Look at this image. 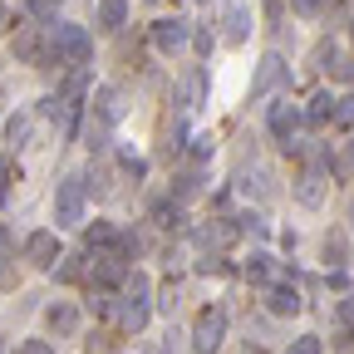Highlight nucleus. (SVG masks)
I'll list each match as a JSON object with an SVG mask.
<instances>
[{
    "label": "nucleus",
    "mask_w": 354,
    "mask_h": 354,
    "mask_svg": "<svg viewBox=\"0 0 354 354\" xmlns=\"http://www.w3.org/2000/svg\"><path fill=\"white\" fill-rule=\"evenodd\" d=\"M148 295H153V281H148L143 271H133V276H128V300L118 305V330L138 335V330L148 325Z\"/></svg>",
    "instance_id": "1"
},
{
    "label": "nucleus",
    "mask_w": 354,
    "mask_h": 354,
    "mask_svg": "<svg viewBox=\"0 0 354 354\" xmlns=\"http://www.w3.org/2000/svg\"><path fill=\"white\" fill-rule=\"evenodd\" d=\"M221 339H227V310H221V305H207L202 315L192 320V349H197V354H216Z\"/></svg>",
    "instance_id": "2"
},
{
    "label": "nucleus",
    "mask_w": 354,
    "mask_h": 354,
    "mask_svg": "<svg viewBox=\"0 0 354 354\" xmlns=\"http://www.w3.org/2000/svg\"><path fill=\"white\" fill-rule=\"evenodd\" d=\"M15 59L20 64H55V39L39 25H15Z\"/></svg>",
    "instance_id": "3"
},
{
    "label": "nucleus",
    "mask_w": 354,
    "mask_h": 354,
    "mask_svg": "<svg viewBox=\"0 0 354 354\" xmlns=\"http://www.w3.org/2000/svg\"><path fill=\"white\" fill-rule=\"evenodd\" d=\"M84 221V177L69 172L55 192V227H79Z\"/></svg>",
    "instance_id": "4"
},
{
    "label": "nucleus",
    "mask_w": 354,
    "mask_h": 354,
    "mask_svg": "<svg viewBox=\"0 0 354 354\" xmlns=\"http://www.w3.org/2000/svg\"><path fill=\"white\" fill-rule=\"evenodd\" d=\"M50 39H55V64H84L88 50H94L88 35H84V25H55Z\"/></svg>",
    "instance_id": "5"
},
{
    "label": "nucleus",
    "mask_w": 354,
    "mask_h": 354,
    "mask_svg": "<svg viewBox=\"0 0 354 354\" xmlns=\"http://www.w3.org/2000/svg\"><path fill=\"white\" fill-rule=\"evenodd\" d=\"M221 39L227 44L251 39V0H227V6H221Z\"/></svg>",
    "instance_id": "6"
},
{
    "label": "nucleus",
    "mask_w": 354,
    "mask_h": 354,
    "mask_svg": "<svg viewBox=\"0 0 354 354\" xmlns=\"http://www.w3.org/2000/svg\"><path fill=\"white\" fill-rule=\"evenodd\" d=\"M290 79V64L281 59V55H266L261 64H256V79H251V99H266V94H276V88Z\"/></svg>",
    "instance_id": "7"
},
{
    "label": "nucleus",
    "mask_w": 354,
    "mask_h": 354,
    "mask_svg": "<svg viewBox=\"0 0 354 354\" xmlns=\"http://www.w3.org/2000/svg\"><path fill=\"white\" fill-rule=\"evenodd\" d=\"M266 123H271L276 143H281L286 153H300V148H305V143L295 138V128H300V109H290V104H276V109H271V118H266Z\"/></svg>",
    "instance_id": "8"
},
{
    "label": "nucleus",
    "mask_w": 354,
    "mask_h": 354,
    "mask_svg": "<svg viewBox=\"0 0 354 354\" xmlns=\"http://www.w3.org/2000/svg\"><path fill=\"white\" fill-rule=\"evenodd\" d=\"M25 261L39 266V271H50V266L59 261V236L55 232H30L25 236Z\"/></svg>",
    "instance_id": "9"
},
{
    "label": "nucleus",
    "mask_w": 354,
    "mask_h": 354,
    "mask_svg": "<svg viewBox=\"0 0 354 354\" xmlns=\"http://www.w3.org/2000/svg\"><path fill=\"white\" fill-rule=\"evenodd\" d=\"M187 20H158L153 25V50H162V55H177V50H183V44H187Z\"/></svg>",
    "instance_id": "10"
},
{
    "label": "nucleus",
    "mask_w": 354,
    "mask_h": 354,
    "mask_svg": "<svg viewBox=\"0 0 354 354\" xmlns=\"http://www.w3.org/2000/svg\"><path fill=\"white\" fill-rule=\"evenodd\" d=\"M44 325H50L55 339H69V335H79V310L69 300H55L50 310H44Z\"/></svg>",
    "instance_id": "11"
},
{
    "label": "nucleus",
    "mask_w": 354,
    "mask_h": 354,
    "mask_svg": "<svg viewBox=\"0 0 354 354\" xmlns=\"http://www.w3.org/2000/svg\"><path fill=\"white\" fill-rule=\"evenodd\" d=\"M295 202H300V207H320V202H325V172H320V167H305V172L295 177Z\"/></svg>",
    "instance_id": "12"
},
{
    "label": "nucleus",
    "mask_w": 354,
    "mask_h": 354,
    "mask_svg": "<svg viewBox=\"0 0 354 354\" xmlns=\"http://www.w3.org/2000/svg\"><path fill=\"white\" fill-rule=\"evenodd\" d=\"M88 104H94V113H99L104 123H123V113H128V104H123V94H118L113 84L94 88V99H88Z\"/></svg>",
    "instance_id": "13"
},
{
    "label": "nucleus",
    "mask_w": 354,
    "mask_h": 354,
    "mask_svg": "<svg viewBox=\"0 0 354 354\" xmlns=\"http://www.w3.org/2000/svg\"><path fill=\"white\" fill-rule=\"evenodd\" d=\"M300 290L295 286H266V310L271 315H300Z\"/></svg>",
    "instance_id": "14"
},
{
    "label": "nucleus",
    "mask_w": 354,
    "mask_h": 354,
    "mask_svg": "<svg viewBox=\"0 0 354 354\" xmlns=\"http://www.w3.org/2000/svg\"><path fill=\"white\" fill-rule=\"evenodd\" d=\"M207 104V69H192L187 79H183V109L192 113V109H202Z\"/></svg>",
    "instance_id": "15"
},
{
    "label": "nucleus",
    "mask_w": 354,
    "mask_h": 354,
    "mask_svg": "<svg viewBox=\"0 0 354 354\" xmlns=\"http://www.w3.org/2000/svg\"><path fill=\"white\" fill-rule=\"evenodd\" d=\"M335 109H339L335 94H315V99H310V109H305V118L320 128V123H335Z\"/></svg>",
    "instance_id": "16"
},
{
    "label": "nucleus",
    "mask_w": 354,
    "mask_h": 354,
    "mask_svg": "<svg viewBox=\"0 0 354 354\" xmlns=\"http://www.w3.org/2000/svg\"><path fill=\"white\" fill-rule=\"evenodd\" d=\"M197 241L212 251V246H227V241H236V227H232V221H212V227H202L197 232Z\"/></svg>",
    "instance_id": "17"
},
{
    "label": "nucleus",
    "mask_w": 354,
    "mask_h": 354,
    "mask_svg": "<svg viewBox=\"0 0 354 354\" xmlns=\"http://www.w3.org/2000/svg\"><path fill=\"white\" fill-rule=\"evenodd\" d=\"M128 20V0H99V30H118Z\"/></svg>",
    "instance_id": "18"
},
{
    "label": "nucleus",
    "mask_w": 354,
    "mask_h": 354,
    "mask_svg": "<svg viewBox=\"0 0 354 354\" xmlns=\"http://www.w3.org/2000/svg\"><path fill=\"white\" fill-rule=\"evenodd\" d=\"M153 227L177 232V227H183V202H158V207H153Z\"/></svg>",
    "instance_id": "19"
},
{
    "label": "nucleus",
    "mask_w": 354,
    "mask_h": 354,
    "mask_svg": "<svg viewBox=\"0 0 354 354\" xmlns=\"http://www.w3.org/2000/svg\"><path fill=\"white\" fill-rule=\"evenodd\" d=\"M84 241H88V251H99V246H118L123 236H118V232L109 227V221H94V227L84 232Z\"/></svg>",
    "instance_id": "20"
},
{
    "label": "nucleus",
    "mask_w": 354,
    "mask_h": 354,
    "mask_svg": "<svg viewBox=\"0 0 354 354\" xmlns=\"http://www.w3.org/2000/svg\"><path fill=\"white\" fill-rule=\"evenodd\" d=\"M109 128H113V123H104L99 113L88 118V128H84V143H88V153H99V148H109V143H104V138H109Z\"/></svg>",
    "instance_id": "21"
},
{
    "label": "nucleus",
    "mask_w": 354,
    "mask_h": 354,
    "mask_svg": "<svg viewBox=\"0 0 354 354\" xmlns=\"http://www.w3.org/2000/svg\"><path fill=\"white\" fill-rule=\"evenodd\" d=\"M246 276H251L256 286H271V276H276V266H271V256H251V261H246Z\"/></svg>",
    "instance_id": "22"
},
{
    "label": "nucleus",
    "mask_w": 354,
    "mask_h": 354,
    "mask_svg": "<svg viewBox=\"0 0 354 354\" xmlns=\"http://www.w3.org/2000/svg\"><path fill=\"white\" fill-rule=\"evenodd\" d=\"M344 256H349L344 232H330V236H325V261H330V266H344Z\"/></svg>",
    "instance_id": "23"
},
{
    "label": "nucleus",
    "mask_w": 354,
    "mask_h": 354,
    "mask_svg": "<svg viewBox=\"0 0 354 354\" xmlns=\"http://www.w3.org/2000/svg\"><path fill=\"white\" fill-rule=\"evenodd\" d=\"M84 88H88V74L74 64V74L64 79V99H69V104H79V99H84Z\"/></svg>",
    "instance_id": "24"
},
{
    "label": "nucleus",
    "mask_w": 354,
    "mask_h": 354,
    "mask_svg": "<svg viewBox=\"0 0 354 354\" xmlns=\"http://www.w3.org/2000/svg\"><path fill=\"white\" fill-rule=\"evenodd\" d=\"M79 276H84V256H69V261L59 266V271H55V281H64V286H74Z\"/></svg>",
    "instance_id": "25"
},
{
    "label": "nucleus",
    "mask_w": 354,
    "mask_h": 354,
    "mask_svg": "<svg viewBox=\"0 0 354 354\" xmlns=\"http://www.w3.org/2000/svg\"><path fill=\"white\" fill-rule=\"evenodd\" d=\"M286 354H325V344H320V335H300V339H290Z\"/></svg>",
    "instance_id": "26"
},
{
    "label": "nucleus",
    "mask_w": 354,
    "mask_h": 354,
    "mask_svg": "<svg viewBox=\"0 0 354 354\" xmlns=\"http://www.w3.org/2000/svg\"><path fill=\"white\" fill-rule=\"evenodd\" d=\"M335 320H339L344 335H354V300H339V305H335Z\"/></svg>",
    "instance_id": "27"
},
{
    "label": "nucleus",
    "mask_w": 354,
    "mask_h": 354,
    "mask_svg": "<svg viewBox=\"0 0 354 354\" xmlns=\"http://www.w3.org/2000/svg\"><path fill=\"white\" fill-rule=\"evenodd\" d=\"M197 271H202V276H227V261H221V256H212V251H207V256L197 261Z\"/></svg>",
    "instance_id": "28"
},
{
    "label": "nucleus",
    "mask_w": 354,
    "mask_h": 354,
    "mask_svg": "<svg viewBox=\"0 0 354 354\" xmlns=\"http://www.w3.org/2000/svg\"><path fill=\"white\" fill-rule=\"evenodd\" d=\"M335 123H339V128H354V94H349V99H339V109H335Z\"/></svg>",
    "instance_id": "29"
},
{
    "label": "nucleus",
    "mask_w": 354,
    "mask_h": 354,
    "mask_svg": "<svg viewBox=\"0 0 354 354\" xmlns=\"http://www.w3.org/2000/svg\"><path fill=\"white\" fill-rule=\"evenodd\" d=\"M10 286H15V266L0 256V290H10Z\"/></svg>",
    "instance_id": "30"
},
{
    "label": "nucleus",
    "mask_w": 354,
    "mask_h": 354,
    "mask_svg": "<svg viewBox=\"0 0 354 354\" xmlns=\"http://www.w3.org/2000/svg\"><path fill=\"white\" fill-rule=\"evenodd\" d=\"M212 39H216L212 30H192V44H197V50H202V55H212Z\"/></svg>",
    "instance_id": "31"
},
{
    "label": "nucleus",
    "mask_w": 354,
    "mask_h": 354,
    "mask_svg": "<svg viewBox=\"0 0 354 354\" xmlns=\"http://www.w3.org/2000/svg\"><path fill=\"white\" fill-rule=\"evenodd\" d=\"M295 15H320V0H290Z\"/></svg>",
    "instance_id": "32"
},
{
    "label": "nucleus",
    "mask_w": 354,
    "mask_h": 354,
    "mask_svg": "<svg viewBox=\"0 0 354 354\" xmlns=\"http://www.w3.org/2000/svg\"><path fill=\"white\" fill-rule=\"evenodd\" d=\"M192 158L207 162V158H212V138H192Z\"/></svg>",
    "instance_id": "33"
},
{
    "label": "nucleus",
    "mask_w": 354,
    "mask_h": 354,
    "mask_svg": "<svg viewBox=\"0 0 354 354\" xmlns=\"http://www.w3.org/2000/svg\"><path fill=\"white\" fill-rule=\"evenodd\" d=\"M25 133H30V118H10V143H20Z\"/></svg>",
    "instance_id": "34"
},
{
    "label": "nucleus",
    "mask_w": 354,
    "mask_h": 354,
    "mask_svg": "<svg viewBox=\"0 0 354 354\" xmlns=\"http://www.w3.org/2000/svg\"><path fill=\"white\" fill-rule=\"evenodd\" d=\"M20 354H55V349L44 344V339H25V344H20Z\"/></svg>",
    "instance_id": "35"
},
{
    "label": "nucleus",
    "mask_w": 354,
    "mask_h": 354,
    "mask_svg": "<svg viewBox=\"0 0 354 354\" xmlns=\"http://www.w3.org/2000/svg\"><path fill=\"white\" fill-rule=\"evenodd\" d=\"M158 305H162V310H167V315H172V310H177V286H167V290H162V300H158Z\"/></svg>",
    "instance_id": "36"
},
{
    "label": "nucleus",
    "mask_w": 354,
    "mask_h": 354,
    "mask_svg": "<svg viewBox=\"0 0 354 354\" xmlns=\"http://www.w3.org/2000/svg\"><path fill=\"white\" fill-rule=\"evenodd\" d=\"M10 246H15V241H10V227H0V256H6Z\"/></svg>",
    "instance_id": "37"
},
{
    "label": "nucleus",
    "mask_w": 354,
    "mask_h": 354,
    "mask_svg": "<svg viewBox=\"0 0 354 354\" xmlns=\"http://www.w3.org/2000/svg\"><path fill=\"white\" fill-rule=\"evenodd\" d=\"M0 25H6V0H0Z\"/></svg>",
    "instance_id": "38"
},
{
    "label": "nucleus",
    "mask_w": 354,
    "mask_h": 354,
    "mask_svg": "<svg viewBox=\"0 0 354 354\" xmlns=\"http://www.w3.org/2000/svg\"><path fill=\"white\" fill-rule=\"evenodd\" d=\"M349 221H354V202H349Z\"/></svg>",
    "instance_id": "39"
},
{
    "label": "nucleus",
    "mask_w": 354,
    "mask_h": 354,
    "mask_svg": "<svg viewBox=\"0 0 354 354\" xmlns=\"http://www.w3.org/2000/svg\"><path fill=\"white\" fill-rule=\"evenodd\" d=\"M0 354H6V344H0Z\"/></svg>",
    "instance_id": "40"
},
{
    "label": "nucleus",
    "mask_w": 354,
    "mask_h": 354,
    "mask_svg": "<svg viewBox=\"0 0 354 354\" xmlns=\"http://www.w3.org/2000/svg\"><path fill=\"white\" fill-rule=\"evenodd\" d=\"M349 35H354V25H349Z\"/></svg>",
    "instance_id": "41"
}]
</instances>
